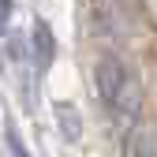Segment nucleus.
<instances>
[{"label":"nucleus","instance_id":"nucleus-1","mask_svg":"<svg viewBox=\"0 0 157 157\" xmlns=\"http://www.w3.org/2000/svg\"><path fill=\"white\" fill-rule=\"evenodd\" d=\"M94 90L101 97L105 112L112 116V124L120 127L124 135L131 127H139V116H142V82L135 67L124 60V56H101L94 64Z\"/></svg>","mask_w":157,"mask_h":157},{"label":"nucleus","instance_id":"nucleus-2","mask_svg":"<svg viewBox=\"0 0 157 157\" xmlns=\"http://www.w3.org/2000/svg\"><path fill=\"white\" fill-rule=\"evenodd\" d=\"M124 157H157V127H131L124 135Z\"/></svg>","mask_w":157,"mask_h":157},{"label":"nucleus","instance_id":"nucleus-3","mask_svg":"<svg viewBox=\"0 0 157 157\" xmlns=\"http://www.w3.org/2000/svg\"><path fill=\"white\" fill-rule=\"evenodd\" d=\"M30 52L26 56H34V64H37V71H45L49 64H52V56H56V37H52V30L41 23V19H37L34 23V34H30Z\"/></svg>","mask_w":157,"mask_h":157},{"label":"nucleus","instance_id":"nucleus-4","mask_svg":"<svg viewBox=\"0 0 157 157\" xmlns=\"http://www.w3.org/2000/svg\"><path fill=\"white\" fill-rule=\"evenodd\" d=\"M56 112H60V120H64V131H67V139L75 142V139H78V127L71 124V105H56Z\"/></svg>","mask_w":157,"mask_h":157},{"label":"nucleus","instance_id":"nucleus-5","mask_svg":"<svg viewBox=\"0 0 157 157\" xmlns=\"http://www.w3.org/2000/svg\"><path fill=\"white\" fill-rule=\"evenodd\" d=\"M8 139H11V150H15V157H30V153H26V146L19 142V135H15V127H11V124H8Z\"/></svg>","mask_w":157,"mask_h":157}]
</instances>
